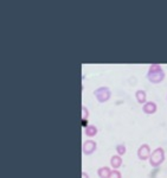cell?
<instances>
[{"label": "cell", "instance_id": "obj_1", "mask_svg": "<svg viewBox=\"0 0 167 178\" xmlns=\"http://www.w3.org/2000/svg\"><path fill=\"white\" fill-rule=\"evenodd\" d=\"M166 77V74L163 69V67L160 64H151L149 69L147 71V80L153 83V85H158L161 83Z\"/></svg>", "mask_w": 167, "mask_h": 178}, {"label": "cell", "instance_id": "obj_2", "mask_svg": "<svg viewBox=\"0 0 167 178\" xmlns=\"http://www.w3.org/2000/svg\"><path fill=\"white\" fill-rule=\"evenodd\" d=\"M165 150L163 147H157L154 151H152L151 157H149V164L152 168H159L164 162H165Z\"/></svg>", "mask_w": 167, "mask_h": 178}, {"label": "cell", "instance_id": "obj_3", "mask_svg": "<svg viewBox=\"0 0 167 178\" xmlns=\"http://www.w3.org/2000/svg\"><path fill=\"white\" fill-rule=\"evenodd\" d=\"M94 96L100 103H104L110 100L111 97V91L108 87H100V88L94 90Z\"/></svg>", "mask_w": 167, "mask_h": 178}, {"label": "cell", "instance_id": "obj_4", "mask_svg": "<svg viewBox=\"0 0 167 178\" xmlns=\"http://www.w3.org/2000/svg\"><path fill=\"white\" fill-rule=\"evenodd\" d=\"M151 153H152V151H151V146H149L148 144H142V145L138 149L136 156H138V158H139L140 160L145 162V160H148V159H149Z\"/></svg>", "mask_w": 167, "mask_h": 178}, {"label": "cell", "instance_id": "obj_5", "mask_svg": "<svg viewBox=\"0 0 167 178\" xmlns=\"http://www.w3.org/2000/svg\"><path fill=\"white\" fill-rule=\"evenodd\" d=\"M97 149V145H96V141L94 140H85L83 143V146H82V151L85 156H90Z\"/></svg>", "mask_w": 167, "mask_h": 178}, {"label": "cell", "instance_id": "obj_6", "mask_svg": "<svg viewBox=\"0 0 167 178\" xmlns=\"http://www.w3.org/2000/svg\"><path fill=\"white\" fill-rule=\"evenodd\" d=\"M157 110H158V104L153 101H147L145 104H142V112L145 114L152 115V114H155Z\"/></svg>", "mask_w": 167, "mask_h": 178}, {"label": "cell", "instance_id": "obj_7", "mask_svg": "<svg viewBox=\"0 0 167 178\" xmlns=\"http://www.w3.org/2000/svg\"><path fill=\"white\" fill-rule=\"evenodd\" d=\"M122 157L121 156H119V154H114L111 158H110V165H111V168L113 169H120L121 168V165H122Z\"/></svg>", "mask_w": 167, "mask_h": 178}, {"label": "cell", "instance_id": "obj_8", "mask_svg": "<svg viewBox=\"0 0 167 178\" xmlns=\"http://www.w3.org/2000/svg\"><path fill=\"white\" fill-rule=\"evenodd\" d=\"M135 99L140 104H145L147 102V93L145 90H136L135 93Z\"/></svg>", "mask_w": 167, "mask_h": 178}, {"label": "cell", "instance_id": "obj_9", "mask_svg": "<svg viewBox=\"0 0 167 178\" xmlns=\"http://www.w3.org/2000/svg\"><path fill=\"white\" fill-rule=\"evenodd\" d=\"M97 127L96 126H94V125H88V126H85V128H84V134L86 135V137H89V138H92V137H95L96 134H97Z\"/></svg>", "mask_w": 167, "mask_h": 178}, {"label": "cell", "instance_id": "obj_10", "mask_svg": "<svg viewBox=\"0 0 167 178\" xmlns=\"http://www.w3.org/2000/svg\"><path fill=\"white\" fill-rule=\"evenodd\" d=\"M110 172H111V170L108 166H102L97 170V176L100 178H109Z\"/></svg>", "mask_w": 167, "mask_h": 178}, {"label": "cell", "instance_id": "obj_11", "mask_svg": "<svg viewBox=\"0 0 167 178\" xmlns=\"http://www.w3.org/2000/svg\"><path fill=\"white\" fill-rule=\"evenodd\" d=\"M116 152H117L119 156H123V154L127 152L126 145H125V144H119V145H116Z\"/></svg>", "mask_w": 167, "mask_h": 178}, {"label": "cell", "instance_id": "obj_12", "mask_svg": "<svg viewBox=\"0 0 167 178\" xmlns=\"http://www.w3.org/2000/svg\"><path fill=\"white\" fill-rule=\"evenodd\" d=\"M109 178H122V175H121L120 171H117L116 169H114V170H111V172L109 175Z\"/></svg>", "mask_w": 167, "mask_h": 178}, {"label": "cell", "instance_id": "obj_13", "mask_svg": "<svg viewBox=\"0 0 167 178\" xmlns=\"http://www.w3.org/2000/svg\"><path fill=\"white\" fill-rule=\"evenodd\" d=\"M82 110H83V125L84 126H88L85 122H86V119H88V115H89V112H88V109H86V107H83L82 108Z\"/></svg>", "mask_w": 167, "mask_h": 178}, {"label": "cell", "instance_id": "obj_14", "mask_svg": "<svg viewBox=\"0 0 167 178\" xmlns=\"http://www.w3.org/2000/svg\"><path fill=\"white\" fill-rule=\"evenodd\" d=\"M82 178H89L88 174H86V172H82Z\"/></svg>", "mask_w": 167, "mask_h": 178}]
</instances>
